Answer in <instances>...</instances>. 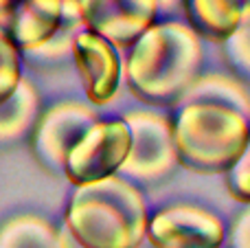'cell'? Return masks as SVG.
Returning <instances> with one entry per match:
<instances>
[{
    "label": "cell",
    "mask_w": 250,
    "mask_h": 248,
    "mask_svg": "<svg viewBox=\"0 0 250 248\" xmlns=\"http://www.w3.org/2000/svg\"><path fill=\"white\" fill-rule=\"evenodd\" d=\"M202 62V38L187 22L158 20L127 48L123 79L136 99L173 105L200 77Z\"/></svg>",
    "instance_id": "1"
},
{
    "label": "cell",
    "mask_w": 250,
    "mask_h": 248,
    "mask_svg": "<svg viewBox=\"0 0 250 248\" xmlns=\"http://www.w3.org/2000/svg\"><path fill=\"white\" fill-rule=\"evenodd\" d=\"M149 209L141 187L123 176L75 187L64 211L70 235L83 248H136L145 240Z\"/></svg>",
    "instance_id": "2"
},
{
    "label": "cell",
    "mask_w": 250,
    "mask_h": 248,
    "mask_svg": "<svg viewBox=\"0 0 250 248\" xmlns=\"http://www.w3.org/2000/svg\"><path fill=\"white\" fill-rule=\"evenodd\" d=\"M178 163L195 174H226L250 139V117L215 101L178 105L171 119Z\"/></svg>",
    "instance_id": "3"
},
{
    "label": "cell",
    "mask_w": 250,
    "mask_h": 248,
    "mask_svg": "<svg viewBox=\"0 0 250 248\" xmlns=\"http://www.w3.org/2000/svg\"><path fill=\"white\" fill-rule=\"evenodd\" d=\"M132 145L119 176L134 185H151L167 178L178 167L171 119L156 110H134L123 114Z\"/></svg>",
    "instance_id": "4"
},
{
    "label": "cell",
    "mask_w": 250,
    "mask_h": 248,
    "mask_svg": "<svg viewBox=\"0 0 250 248\" xmlns=\"http://www.w3.org/2000/svg\"><path fill=\"white\" fill-rule=\"evenodd\" d=\"M132 134L121 117L99 119L70 149L62 174L73 187L119 176L129 154Z\"/></svg>",
    "instance_id": "5"
},
{
    "label": "cell",
    "mask_w": 250,
    "mask_h": 248,
    "mask_svg": "<svg viewBox=\"0 0 250 248\" xmlns=\"http://www.w3.org/2000/svg\"><path fill=\"white\" fill-rule=\"evenodd\" d=\"M226 235L229 228L215 211L176 202L149 215L145 237L156 248H222Z\"/></svg>",
    "instance_id": "6"
},
{
    "label": "cell",
    "mask_w": 250,
    "mask_h": 248,
    "mask_svg": "<svg viewBox=\"0 0 250 248\" xmlns=\"http://www.w3.org/2000/svg\"><path fill=\"white\" fill-rule=\"evenodd\" d=\"M99 121L90 103L60 101L40 114L31 132V149L40 165L48 171H62L70 149Z\"/></svg>",
    "instance_id": "7"
},
{
    "label": "cell",
    "mask_w": 250,
    "mask_h": 248,
    "mask_svg": "<svg viewBox=\"0 0 250 248\" xmlns=\"http://www.w3.org/2000/svg\"><path fill=\"white\" fill-rule=\"evenodd\" d=\"M60 31L79 35L64 20V0H0V33L24 57L44 48Z\"/></svg>",
    "instance_id": "8"
},
{
    "label": "cell",
    "mask_w": 250,
    "mask_h": 248,
    "mask_svg": "<svg viewBox=\"0 0 250 248\" xmlns=\"http://www.w3.org/2000/svg\"><path fill=\"white\" fill-rule=\"evenodd\" d=\"M158 0H82L86 31L101 35L119 51H127L158 22Z\"/></svg>",
    "instance_id": "9"
},
{
    "label": "cell",
    "mask_w": 250,
    "mask_h": 248,
    "mask_svg": "<svg viewBox=\"0 0 250 248\" xmlns=\"http://www.w3.org/2000/svg\"><path fill=\"white\" fill-rule=\"evenodd\" d=\"M73 62L88 103L104 108L117 99L123 83V60L119 48H114L101 35L82 31L75 40Z\"/></svg>",
    "instance_id": "10"
},
{
    "label": "cell",
    "mask_w": 250,
    "mask_h": 248,
    "mask_svg": "<svg viewBox=\"0 0 250 248\" xmlns=\"http://www.w3.org/2000/svg\"><path fill=\"white\" fill-rule=\"evenodd\" d=\"M187 24L208 42L224 44L250 18V0H182Z\"/></svg>",
    "instance_id": "11"
},
{
    "label": "cell",
    "mask_w": 250,
    "mask_h": 248,
    "mask_svg": "<svg viewBox=\"0 0 250 248\" xmlns=\"http://www.w3.org/2000/svg\"><path fill=\"white\" fill-rule=\"evenodd\" d=\"M40 110L42 99L38 88L29 79H22L18 90L0 103V147H11L24 141L42 114Z\"/></svg>",
    "instance_id": "12"
},
{
    "label": "cell",
    "mask_w": 250,
    "mask_h": 248,
    "mask_svg": "<svg viewBox=\"0 0 250 248\" xmlns=\"http://www.w3.org/2000/svg\"><path fill=\"white\" fill-rule=\"evenodd\" d=\"M191 101H215V103H226L233 108L242 110L244 114L250 117V92L248 88L233 75L224 73H208L200 75L173 105H185Z\"/></svg>",
    "instance_id": "13"
},
{
    "label": "cell",
    "mask_w": 250,
    "mask_h": 248,
    "mask_svg": "<svg viewBox=\"0 0 250 248\" xmlns=\"http://www.w3.org/2000/svg\"><path fill=\"white\" fill-rule=\"evenodd\" d=\"M0 248H57V227L38 213H18L0 224Z\"/></svg>",
    "instance_id": "14"
},
{
    "label": "cell",
    "mask_w": 250,
    "mask_h": 248,
    "mask_svg": "<svg viewBox=\"0 0 250 248\" xmlns=\"http://www.w3.org/2000/svg\"><path fill=\"white\" fill-rule=\"evenodd\" d=\"M22 79V53L0 33V103L18 90Z\"/></svg>",
    "instance_id": "15"
},
{
    "label": "cell",
    "mask_w": 250,
    "mask_h": 248,
    "mask_svg": "<svg viewBox=\"0 0 250 248\" xmlns=\"http://www.w3.org/2000/svg\"><path fill=\"white\" fill-rule=\"evenodd\" d=\"M222 46H224V57L230 68L239 77L250 79V18Z\"/></svg>",
    "instance_id": "16"
},
{
    "label": "cell",
    "mask_w": 250,
    "mask_h": 248,
    "mask_svg": "<svg viewBox=\"0 0 250 248\" xmlns=\"http://www.w3.org/2000/svg\"><path fill=\"white\" fill-rule=\"evenodd\" d=\"M226 189L235 202L244 207L250 205V139L233 167L226 171Z\"/></svg>",
    "instance_id": "17"
},
{
    "label": "cell",
    "mask_w": 250,
    "mask_h": 248,
    "mask_svg": "<svg viewBox=\"0 0 250 248\" xmlns=\"http://www.w3.org/2000/svg\"><path fill=\"white\" fill-rule=\"evenodd\" d=\"M226 240L229 248H250V205L233 220Z\"/></svg>",
    "instance_id": "18"
},
{
    "label": "cell",
    "mask_w": 250,
    "mask_h": 248,
    "mask_svg": "<svg viewBox=\"0 0 250 248\" xmlns=\"http://www.w3.org/2000/svg\"><path fill=\"white\" fill-rule=\"evenodd\" d=\"M64 20L68 26L86 31L83 18H82V0H64Z\"/></svg>",
    "instance_id": "19"
},
{
    "label": "cell",
    "mask_w": 250,
    "mask_h": 248,
    "mask_svg": "<svg viewBox=\"0 0 250 248\" xmlns=\"http://www.w3.org/2000/svg\"><path fill=\"white\" fill-rule=\"evenodd\" d=\"M57 248H83L66 227H57Z\"/></svg>",
    "instance_id": "20"
},
{
    "label": "cell",
    "mask_w": 250,
    "mask_h": 248,
    "mask_svg": "<svg viewBox=\"0 0 250 248\" xmlns=\"http://www.w3.org/2000/svg\"><path fill=\"white\" fill-rule=\"evenodd\" d=\"M178 7H182V0H158L160 16H169V13H173Z\"/></svg>",
    "instance_id": "21"
},
{
    "label": "cell",
    "mask_w": 250,
    "mask_h": 248,
    "mask_svg": "<svg viewBox=\"0 0 250 248\" xmlns=\"http://www.w3.org/2000/svg\"><path fill=\"white\" fill-rule=\"evenodd\" d=\"M136 248H156V246L151 244V242H149V240H147V237H145V240H143V242H141V244H138Z\"/></svg>",
    "instance_id": "22"
}]
</instances>
